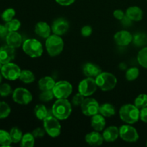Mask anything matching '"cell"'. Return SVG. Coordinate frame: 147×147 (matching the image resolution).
<instances>
[{"label": "cell", "mask_w": 147, "mask_h": 147, "mask_svg": "<svg viewBox=\"0 0 147 147\" xmlns=\"http://www.w3.org/2000/svg\"><path fill=\"white\" fill-rule=\"evenodd\" d=\"M72 103L65 99H57L53 105L52 113L55 117L60 121L66 120L72 113Z\"/></svg>", "instance_id": "obj_1"}, {"label": "cell", "mask_w": 147, "mask_h": 147, "mask_svg": "<svg viewBox=\"0 0 147 147\" xmlns=\"http://www.w3.org/2000/svg\"><path fill=\"white\" fill-rule=\"evenodd\" d=\"M121 119L128 124H134L140 119V109L134 104H125L119 110Z\"/></svg>", "instance_id": "obj_2"}, {"label": "cell", "mask_w": 147, "mask_h": 147, "mask_svg": "<svg viewBox=\"0 0 147 147\" xmlns=\"http://www.w3.org/2000/svg\"><path fill=\"white\" fill-rule=\"evenodd\" d=\"M45 47L47 53L51 57H56L63 52L64 41L61 37L57 34H50L45 41Z\"/></svg>", "instance_id": "obj_3"}, {"label": "cell", "mask_w": 147, "mask_h": 147, "mask_svg": "<svg viewBox=\"0 0 147 147\" xmlns=\"http://www.w3.org/2000/svg\"><path fill=\"white\" fill-rule=\"evenodd\" d=\"M95 79L98 87L103 91H110L117 84L116 76L109 72H101Z\"/></svg>", "instance_id": "obj_4"}, {"label": "cell", "mask_w": 147, "mask_h": 147, "mask_svg": "<svg viewBox=\"0 0 147 147\" xmlns=\"http://www.w3.org/2000/svg\"><path fill=\"white\" fill-rule=\"evenodd\" d=\"M23 51L32 58L41 57L43 53V46L36 39H27L22 44Z\"/></svg>", "instance_id": "obj_5"}, {"label": "cell", "mask_w": 147, "mask_h": 147, "mask_svg": "<svg viewBox=\"0 0 147 147\" xmlns=\"http://www.w3.org/2000/svg\"><path fill=\"white\" fill-rule=\"evenodd\" d=\"M43 127L45 132L52 138H56L61 134V125L59 119L54 116H47L43 120Z\"/></svg>", "instance_id": "obj_6"}, {"label": "cell", "mask_w": 147, "mask_h": 147, "mask_svg": "<svg viewBox=\"0 0 147 147\" xmlns=\"http://www.w3.org/2000/svg\"><path fill=\"white\" fill-rule=\"evenodd\" d=\"M53 91L55 98L57 99H65L73 93V86L68 81L60 80L55 83Z\"/></svg>", "instance_id": "obj_7"}, {"label": "cell", "mask_w": 147, "mask_h": 147, "mask_svg": "<svg viewBox=\"0 0 147 147\" xmlns=\"http://www.w3.org/2000/svg\"><path fill=\"white\" fill-rule=\"evenodd\" d=\"M98 86L96 79L93 78H88L82 80L78 85V92L85 97H90L97 90Z\"/></svg>", "instance_id": "obj_8"}, {"label": "cell", "mask_w": 147, "mask_h": 147, "mask_svg": "<svg viewBox=\"0 0 147 147\" xmlns=\"http://www.w3.org/2000/svg\"><path fill=\"white\" fill-rule=\"evenodd\" d=\"M98 102L95 98L86 97L82 104L80 105L81 111L85 116H93L99 113Z\"/></svg>", "instance_id": "obj_9"}, {"label": "cell", "mask_w": 147, "mask_h": 147, "mask_svg": "<svg viewBox=\"0 0 147 147\" xmlns=\"http://www.w3.org/2000/svg\"><path fill=\"white\" fill-rule=\"evenodd\" d=\"M119 136L123 141L129 143H134L139 139V136L137 131L131 125H123L119 129Z\"/></svg>", "instance_id": "obj_10"}, {"label": "cell", "mask_w": 147, "mask_h": 147, "mask_svg": "<svg viewBox=\"0 0 147 147\" xmlns=\"http://www.w3.org/2000/svg\"><path fill=\"white\" fill-rule=\"evenodd\" d=\"M21 69L17 65L9 63L2 65L1 73L4 78L9 80H16L19 79L21 73Z\"/></svg>", "instance_id": "obj_11"}, {"label": "cell", "mask_w": 147, "mask_h": 147, "mask_svg": "<svg viewBox=\"0 0 147 147\" xmlns=\"http://www.w3.org/2000/svg\"><path fill=\"white\" fill-rule=\"evenodd\" d=\"M12 98L15 103L20 105H27L32 100V95L24 88H17L13 91Z\"/></svg>", "instance_id": "obj_12"}, {"label": "cell", "mask_w": 147, "mask_h": 147, "mask_svg": "<svg viewBox=\"0 0 147 147\" xmlns=\"http://www.w3.org/2000/svg\"><path fill=\"white\" fill-rule=\"evenodd\" d=\"M69 22L65 18H57L54 20L51 26L53 34L61 36L65 34L69 30Z\"/></svg>", "instance_id": "obj_13"}, {"label": "cell", "mask_w": 147, "mask_h": 147, "mask_svg": "<svg viewBox=\"0 0 147 147\" xmlns=\"http://www.w3.org/2000/svg\"><path fill=\"white\" fill-rule=\"evenodd\" d=\"M15 48L9 45L1 46L0 47V63L2 65L11 63L15 57Z\"/></svg>", "instance_id": "obj_14"}, {"label": "cell", "mask_w": 147, "mask_h": 147, "mask_svg": "<svg viewBox=\"0 0 147 147\" xmlns=\"http://www.w3.org/2000/svg\"><path fill=\"white\" fill-rule=\"evenodd\" d=\"M114 41L119 46L125 47L133 41V35L126 30H121L114 34Z\"/></svg>", "instance_id": "obj_15"}, {"label": "cell", "mask_w": 147, "mask_h": 147, "mask_svg": "<svg viewBox=\"0 0 147 147\" xmlns=\"http://www.w3.org/2000/svg\"><path fill=\"white\" fill-rule=\"evenodd\" d=\"M86 143L88 144L90 146H98L103 144L104 142L103 134H100V132L97 131H91L90 133L87 134L85 137Z\"/></svg>", "instance_id": "obj_16"}, {"label": "cell", "mask_w": 147, "mask_h": 147, "mask_svg": "<svg viewBox=\"0 0 147 147\" xmlns=\"http://www.w3.org/2000/svg\"><path fill=\"white\" fill-rule=\"evenodd\" d=\"M51 27L45 22H39L36 24L34 32L36 34L42 38L47 39L51 34Z\"/></svg>", "instance_id": "obj_17"}, {"label": "cell", "mask_w": 147, "mask_h": 147, "mask_svg": "<svg viewBox=\"0 0 147 147\" xmlns=\"http://www.w3.org/2000/svg\"><path fill=\"white\" fill-rule=\"evenodd\" d=\"M6 42L10 47L17 48L22 44V37L17 32H9L6 36Z\"/></svg>", "instance_id": "obj_18"}, {"label": "cell", "mask_w": 147, "mask_h": 147, "mask_svg": "<svg viewBox=\"0 0 147 147\" xmlns=\"http://www.w3.org/2000/svg\"><path fill=\"white\" fill-rule=\"evenodd\" d=\"M83 74L88 78H96L99 74L102 72L101 69L97 65L91 63H87L83 67Z\"/></svg>", "instance_id": "obj_19"}, {"label": "cell", "mask_w": 147, "mask_h": 147, "mask_svg": "<svg viewBox=\"0 0 147 147\" xmlns=\"http://www.w3.org/2000/svg\"><path fill=\"white\" fill-rule=\"evenodd\" d=\"M103 136L105 142H115L119 136V129L114 126H109L105 130H103Z\"/></svg>", "instance_id": "obj_20"}, {"label": "cell", "mask_w": 147, "mask_h": 147, "mask_svg": "<svg viewBox=\"0 0 147 147\" xmlns=\"http://www.w3.org/2000/svg\"><path fill=\"white\" fill-rule=\"evenodd\" d=\"M106 120L103 115L100 113H97L92 116L91 119V126L95 131H102L104 130L105 126H106Z\"/></svg>", "instance_id": "obj_21"}, {"label": "cell", "mask_w": 147, "mask_h": 147, "mask_svg": "<svg viewBox=\"0 0 147 147\" xmlns=\"http://www.w3.org/2000/svg\"><path fill=\"white\" fill-rule=\"evenodd\" d=\"M143 11L142 9L136 6L130 7L126 9V15L132 21H140L143 18Z\"/></svg>", "instance_id": "obj_22"}, {"label": "cell", "mask_w": 147, "mask_h": 147, "mask_svg": "<svg viewBox=\"0 0 147 147\" xmlns=\"http://www.w3.org/2000/svg\"><path fill=\"white\" fill-rule=\"evenodd\" d=\"M56 82L55 81L54 79L50 76H45L42 78L38 81V87L39 88L42 90H53L55 85Z\"/></svg>", "instance_id": "obj_23"}, {"label": "cell", "mask_w": 147, "mask_h": 147, "mask_svg": "<svg viewBox=\"0 0 147 147\" xmlns=\"http://www.w3.org/2000/svg\"><path fill=\"white\" fill-rule=\"evenodd\" d=\"M99 113L103 115L104 117H111L116 113V110L113 105L106 103L100 105L99 106Z\"/></svg>", "instance_id": "obj_24"}, {"label": "cell", "mask_w": 147, "mask_h": 147, "mask_svg": "<svg viewBox=\"0 0 147 147\" xmlns=\"http://www.w3.org/2000/svg\"><path fill=\"white\" fill-rule=\"evenodd\" d=\"M34 115L37 119L43 121L48 115V111L45 106L43 104H37L34 108Z\"/></svg>", "instance_id": "obj_25"}, {"label": "cell", "mask_w": 147, "mask_h": 147, "mask_svg": "<svg viewBox=\"0 0 147 147\" xmlns=\"http://www.w3.org/2000/svg\"><path fill=\"white\" fill-rule=\"evenodd\" d=\"M34 142H35V137L32 133H26L22 138L20 146L22 147H33Z\"/></svg>", "instance_id": "obj_26"}, {"label": "cell", "mask_w": 147, "mask_h": 147, "mask_svg": "<svg viewBox=\"0 0 147 147\" xmlns=\"http://www.w3.org/2000/svg\"><path fill=\"white\" fill-rule=\"evenodd\" d=\"M19 79L24 83H32L35 80V76L30 70H23L21 71Z\"/></svg>", "instance_id": "obj_27"}, {"label": "cell", "mask_w": 147, "mask_h": 147, "mask_svg": "<svg viewBox=\"0 0 147 147\" xmlns=\"http://www.w3.org/2000/svg\"><path fill=\"white\" fill-rule=\"evenodd\" d=\"M12 143L9 133L4 130H0V145L2 146H9Z\"/></svg>", "instance_id": "obj_28"}, {"label": "cell", "mask_w": 147, "mask_h": 147, "mask_svg": "<svg viewBox=\"0 0 147 147\" xmlns=\"http://www.w3.org/2000/svg\"><path fill=\"white\" fill-rule=\"evenodd\" d=\"M10 136H11L12 143L17 144L21 142L23 134L22 131L19 128L14 127L10 130L9 132Z\"/></svg>", "instance_id": "obj_29"}, {"label": "cell", "mask_w": 147, "mask_h": 147, "mask_svg": "<svg viewBox=\"0 0 147 147\" xmlns=\"http://www.w3.org/2000/svg\"><path fill=\"white\" fill-rule=\"evenodd\" d=\"M137 60L141 66L147 69V47H144L139 52Z\"/></svg>", "instance_id": "obj_30"}, {"label": "cell", "mask_w": 147, "mask_h": 147, "mask_svg": "<svg viewBox=\"0 0 147 147\" xmlns=\"http://www.w3.org/2000/svg\"><path fill=\"white\" fill-rule=\"evenodd\" d=\"M134 105L139 109H144L147 107V95L140 94L134 100Z\"/></svg>", "instance_id": "obj_31"}, {"label": "cell", "mask_w": 147, "mask_h": 147, "mask_svg": "<svg viewBox=\"0 0 147 147\" xmlns=\"http://www.w3.org/2000/svg\"><path fill=\"white\" fill-rule=\"evenodd\" d=\"M5 26L7 27L9 32H17L21 26V22L17 19H12L10 21L6 22Z\"/></svg>", "instance_id": "obj_32"}, {"label": "cell", "mask_w": 147, "mask_h": 147, "mask_svg": "<svg viewBox=\"0 0 147 147\" xmlns=\"http://www.w3.org/2000/svg\"><path fill=\"white\" fill-rule=\"evenodd\" d=\"M139 76V70L137 67H131L126 73V78L129 81L135 80Z\"/></svg>", "instance_id": "obj_33"}, {"label": "cell", "mask_w": 147, "mask_h": 147, "mask_svg": "<svg viewBox=\"0 0 147 147\" xmlns=\"http://www.w3.org/2000/svg\"><path fill=\"white\" fill-rule=\"evenodd\" d=\"M11 113L9 106L5 102L0 101V119L8 117Z\"/></svg>", "instance_id": "obj_34"}, {"label": "cell", "mask_w": 147, "mask_h": 147, "mask_svg": "<svg viewBox=\"0 0 147 147\" xmlns=\"http://www.w3.org/2000/svg\"><path fill=\"white\" fill-rule=\"evenodd\" d=\"M39 98L42 102H49L54 98L55 96L53 90H42L39 96Z\"/></svg>", "instance_id": "obj_35"}, {"label": "cell", "mask_w": 147, "mask_h": 147, "mask_svg": "<svg viewBox=\"0 0 147 147\" xmlns=\"http://www.w3.org/2000/svg\"><path fill=\"white\" fill-rule=\"evenodd\" d=\"M15 10L14 9L8 8L3 11L2 14H1V18L4 22H7L14 19V17L15 16Z\"/></svg>", "instance_id": "obj_36"}, {"label": "cell", "mask_w": 147, "mask_h": 147, "mask_svg": "<svg viewBox=\"0 0 147 147\" xmlns=\"http://www.w3.org/2000/svg\"><path fill=\"white\" fill-rule=\"evenodd\" d=\"M12 93L11 86L8 83H3L0 85V96L2 97H7Z\"/></svg>", "instance_id": "obj_37"}, {"label": "cell", "mask_w": 147, "mask_h": 147, "mask_svg": "<svg viewBox=\"0 0 147 147\" xmlns=\"http://www.w3.org/2000/svg\"><path fill=\"white\" fill-rule=\"evenodd\" d=\"M85 99V96H83L81 93H80L78 92V93H76L74 96L72 98V105L74 106H80V105L82 104V103L83 102Z\"/></svg>", "instance_id": "obj_38"}, {"label": "cell", "mask_w": 147, "mask_h": 147, "mask_svg": "<svg viewBox=\"0 0 147 147\" xmlns=\"http://www.w3.org/2000/svg\"><path fill=\"white\" fill-rule=\"evenodd\" d=\"M145 40H146V38H145L144 35L141 34V33L136 34L134 35V37H133L134 42V44L138 46H141L142 45H144Z\"/></svg>", "instance_id": "obj_39"}, {"label": "cell", "mask_w": 147, "mask_h": 147, "mask_svg": "<svg viewBox=\"0 0 147 147\" xmlns=\"http://www.w3.org/2000/svg\"><path fill=\"white\" fill-rule=\"evenodd\" d=\"M92 32H93V29L90 25H85L82 27L81 34L83 37H89V36L91 35Z\"/></svg>", "instance_id": "obj_40"}, {"label": "cell", "mask_w": 147, "mask_h": 147, "mask_svg": "<svg viewBox=\"0 0 147 147\" xmlns=\"http://www.w3.org/2000/svg\"><path fill=\"white\" fill-rule=\"evenodd\" d=\"M45 133V129H42V128H37L32 131V134L35 138H42Z\"/></svg>", "instance_id": "obj_41"}, {"label": "cell", "mask_w": 147, "mask_h": 147, "mask_svg": "<svg viewBox=\"0 0 147 147\" xmlns=\"http://www.w3.org/2000/svg\"><path fill=\"white\" fill-rule=\"evenodd\" d=\"M113 16L117 20H121L126 16V14L121 9H116L113 11Z\"/></svg>", "instance_id": "obj_42"}, {"label": "cell", "mask_w": 147, "mask_h": 147, "mask_svg": "<svg viewBox=\"0 0 147 147\" xmlns=\"http://www.w3.org/2000/svg\"><path fill=\"white\" fill-rule=\"evenodd\" d=\"M140 119L144 123H147V107L140 110Z\"/></svg>", "instance_id": "obj_43"}, {"label": "cell", "mask_w": 147, "mask_h": 147, "mask_svg": "<svg viewBox=\"0 0 147 147\" xmlns=\"http://www.w3.org/2000/svg\"><path fill=\"white\" fill-rule=\"evenodd\" d=\"M76 0H55L56 2L61 6H70L75 2Z\"/></svg>", "instance_id": "obj_44"}, {"label": "cell", "mask_w": 147, "mask_h": 147, "mask_svg": "<svg viewBox=\"0 0 147 147\" xmlns=\"http://www.w3.org/2000/svg\"><path fill=\"white\" fill-rule=\"evenodd\" d=\"M9 33L8 30L5 25L0 24V37H4Z\"/></svg>", "instance_id": "obj_45"}, {"label": "cell", "mask_w": 147, "mask_h": 147, "mask_svg": "<svg viewBox=\"0 0 147 147\" xmlns=\"http://www.w3.org/2000/svg\"><path fill=\"white\" fill-rule=\"evenodd\" d=\"M131 21L132 20L131 19H129L127 16H125L123 19L121 20L122 24H123L124 26H129L131 24Z\"/></svg>", "instance_id": "obj_46"}, {"label": "cell", "mask_w": 147, "mask_h": 147, "mask_svg": "<svg viewBox=\"0 0 147 147\" xmlns=\"http://www.w3.org/2000/svg\"><path fill=\"white\" fill-rule=\"evenodd\" d=\"M2 77H3V76L1 75V74H0V84H1V81H2Z\"/></svg>", "instance_id": "obj_47"}, {"label": "cell", "mask_w": 147, "mask_h": 147, "mask_svg": "<svg viewBox=\"0 0 147 147\" xmlns=\"http://www.w3.org/2000/svg\"><path fill=\"white\" fill-rule=\"evenodd\" d=\"M2 65H3L1 64V63H0V72H1V67H2Z\"/></svg>", "instance_id": "obj_48"}, {"label": "cell", "mask_w": 147, "mask_h": 147, "mask_svg": "<svg viewBox=\"0 0 147 147\" xmlns=\"http://www.w3.org/2000/svg\"><path fill=\"white\" fill-rule=\"evenodd\" d=\"M146 146H147V141H146Z\"/></svg>", "instance_id": "obj_49"}]
</instances>
